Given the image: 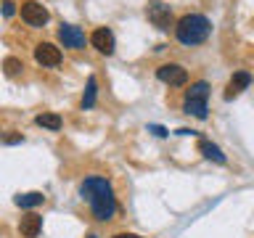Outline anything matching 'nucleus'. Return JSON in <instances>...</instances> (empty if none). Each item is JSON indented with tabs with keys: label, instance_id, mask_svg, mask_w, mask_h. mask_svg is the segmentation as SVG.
Masks as SVG:
<instances>
[{
	"label": "nucleus",
	"instance_id": "423d86ee",
	"mask_svg": "<svg viewBox=\"0 0 254 238\" xmlns=\"http://www.w3.org/2000/svg\"><path fill=\"white\" fill-rule=\"evenodd\" d=\"M59 40L64 43V48H74V51L85 48V43H87L85 32L79 27H74V24H61L59 27Z\"/></svg>",
	"mask_w": 254,
	"mask_h": 238
},
{
	"label": "nucleus",
	"instance_id": "0eeeda50",
	"mask_svg": "<svg viewBox=\"0 0 254 238\" xmlns=\"http://www.w3.org/2000/svg\"><path fill=\"white\" fill-rule=\"evenodd\" d=\"M90 43H93V48L98 53H103V56H111L114 53V48H117V40H114V32H111L109 27H98L90 35Z\"/></svg>",
	"mask_w": 254,
	"mask_h": 238
},
{
	"label": "nucleus",
	"instance_id": "f3484780",
	"mask_svg": "<svg viewBox=\"0 0 254 238\" xmlns=\"http://www.w3.org/2000/svg\"><path fill=\"white\" fill-rule=\"evenodd\" d=\"M13 13H16V3H13V0H3V16H5V19H11Z\"/></svg>",
	"mask_w": 254,
	"mask_h": 238
},
{
	"label": "nucleus",
	"instance_id": "6ab92c4d",
	"mask_svg": "<svg viewBox=\"0 0 254 238\" xmlns=\"http://www.w3.org/2000/svg\"><path fill=\"white\" fill-rule=\"evenodd\" d=\"M114 238H140V236H135V233H117Z\"/></svg>",
	"mask_w": 254,
	"mask_h": 238
},
{
	"label": "nucleus",
	"instance_id": "9d476101",
	"mask_svg": "<svg viewBox=\"0 0 254 238\" xmlns=\"http://www.w3.org/2000/svg\"><path fill=\"white\" fill-rule=\"evenodd\" d=\"M249 85H252V74H249V71H236V74L230 77L228 87H225V101H233L236 95H241Z\"/></svg>",
	"mask_w": 254,
	"mask_h": 238
},
{
	"label": "nucleus",
	"instance_id": "20e7f679",
	"mask_svg": "<svg viewBox=\"0 0 254 238\" xmlns=\"http://www.w3.org/2000/svg\"><path fill=\"white\" fill-rule=\"evenodd\" d=\"M156 77L170 87H180V85L188 82V71L183 69L180 63H162V66L156 69Z\"/></svg>",
	"mask_w": 254,
	"mask_h": 238
},
{
	"label": "nucleus",
	"instance_id": "39448f33",
	"mask_svg": "<svg viewBox=\"0 0 254 238\" xmlns=\"http://www.w3.org/2000/svg\"><path fill=\"white\" fill-rule=\"evenodd\" d=\"M21 19L29 24V27H43V24L51 19V13H48V8L43 3H37V0H27V3L21 5Z\"/></svg>",
	"mask_w": 254,
	"mask_h": 238
},
{
	"label": "nucleus",
	"instance_id": "aec40b11",
	"mask_svg": "<svg viewBox=\"0 0 254 238\" xmlns=\"http://www.w3.org/2000/svg\"><path fill=\"white\" fill-rule=\"evenodd\" d=\"M5 140H8V143H19V140H21V135H8Z\"/></svg>",
	"mask_w": 254,
	"mask_h": 238
},
{
	"label": "nucleus",
	"instance_id": "7ed1b4c3",
	"mask_svg": "<svg viewBox=\"0 0 254 238\" xmlns=\"http://www.w3.org/2000/svg\"><path fill=\"white\" fill-rule=\"evenodd\" d=\"M206 98H209V85L204 82V79H198L188 87L186 93V111L188 114H193L196 119H206Z\"/></svg>",
	"mask_w": 254,
	"mask_h": 238
},
{
	"label": "nucleus",
	"instance_id": "2eb2a0df",
	"mask_svg": "<svg viewBox=\"0 0 254 238\" xmlns=\"http://www.w3.org/2000/svg\"><path fill=\"white\" fill-rule=\"evenodd\" d=\"M95 93H98V82H95V77L90 74V77H87L85 95H82V109H93L95 106Z\"/></svg>",
	"mask_w": 254,
	"mask_h": 238
},
{
	"label": "nucleus",
	"instance_id": "f8f14e48",
	"mask_svg": "<svg viewBox=\"0 0 254 238\" xmlns=\"http://www.w3.org/2000/svg\"><path fill=\"white\" fill-rule=\"evenodd\" d=\"M198 151L209 159V162H214V164H225L228 162V156L220 151V146H214L212 140H206V138H198Z\"/></svg>",
	"mask_w": 254,
	"mask_h": 238
},
{
	"label": "nucleus",
	"instance_id": "1a4fd4ad",
	"mask_svg": "<svg viewBox=\"0 0 254 238\" xmlns=\"http://www.w3.org/2000/svg\"><path fill=\"white\" fill-rule=\"evenodd\" d=\"M35 61L43 66H59L61 63V51L53 43H40L35 48Z\"/></svg>",
	"mask_w": 254,
	"mask_h": 238
},
{
	"label": "nucleus",
	"instance_id": "a211bd4d",
	"mask_svg": "<svg viewBox=\"0 0 254 238\" xmlns=\"http://www.w3.org/2000/svg\"><path fill=\"white\" fill-rule=\"evenodd\" d=\"M148 130H151V132H154V135H159V138H164V135H167V130H164V127H162V124H151V127H148Z\"/></svg>",
	"mask_w": 254,
	"mask_h": 238
},
{
	"label": "nucleus",
	"instance_id": "412c9836",
	"mask_svg": "<svg viewBox=\"0 0 254 238\" xmlns=\"http://www.w3.org/2000/svg\"><path fill=\"white\" fill-rule=\"evenodd\" d=\"M87 238H98V236H87Z\"/></svg>",
	"mask_w": 254,
	"mask_h": 238
},
{
	"label": "nucleus",
	"instance_id": "6e6552de",
	"mask_svg": "<svg viewBox=\"0 0 254 238\" xmlns=\"http://www.w3.org/2000/svg\"><path fill=\"white\" fill-rule=\"evenodd\" d=\"M148 21L154 24L156 29H170L172 27V11H170V5H164V3H151L148 5Z\"/></svg>",
	"mask_w": 254,
	"mask_h": 238
},
{
	"label": "nucleus",
	"instance_id": "f257e3e1",
	"mask_svg": "<svg viewBox=\"0 0 254 238\" xmlns=\"http://www.w3.org/2000/svg\"><path fill=\"white\" fill-rule=\"evenodd\" d=\"M79 193H82V198H87V204H90L95 220L106 222V220L114 217V212H117V198H114L111 182H109L106 178H98V175L87 178V180L82 182V188H79Z\"/></svg>",
	"mask_w": 254,
	"mask_h": 238
},
{
	"label": "nucleus",
	"instance_id": "4468645a",
	"mask_svg": "<svg viewBox=\"0 0 254 238\" xmlns=\"http://www.w3.org/2000/svg\"><path fill=\"white\" fill-rule=\"evenodd\" d=\"M35 122L40 127H45V130H61V117L53 114V111H43V114H37Z\"/></svg>",
	"mask_w": 254,
	"mask_h": 238
},
{
	"label": "nucleus",
	"instance_id": "9b49d317",
	"mask_svg": "<svg viewBox=\"0 0 254 238\" xmlns=\"http://www.w3.org/2000/svg\"><path fill=\"white\" fill-rule=\"evenodd\" d=\"M19 230H21V236H24V238H37V236H40V230H43V217H40L37 212L24 214L21 222H19Z\"/></svg>",
	"mask_w": 254,
	"mask_h": 238
},
{
	"label": "nucleus",
	"instance_id": "dca6fc26",
	"mask_svg": "<svg viewBox=\"0 0 254 238\" xmlns=\"http://www.w3.org/2000/svg\"><path fill=\"white\" fill-rule=\"evenodd\" d=\"M3 69H5L8 77H16V74H19V71L24 69V63H21L19 59H13V56H8V59L3 61Z\"/></svg>",
	"mask_w": 254,
	"mask_h": 238
},
{
	"label": "nucleus",
	"instance_id": "ddd939ff",
	"mask_svg": "<svg viewBox=\"0 0 254 238\" xmlns=\"http://www.w3.org/2000/svg\"><path fill=\"white\" fill-rule=\"evenodd\" d=\"M45 201V196L40 193V190H29V193H19L13 198L16 206H21V209H35V206H40Z\"/></svg>",
	"mask_w": 254,
	"mask_h": 238
},
{
	"label": "nucleus",
	"instance_id": "f03ea898",
	"mask_svg": "<svg viewBox=\"0 0 254 238\" xmlns=\"http://www.w3.org/2000/svg\"><path fill=\"white\" fill-rule=\"evenodd\" d=\"M175 35L183 45H201L212 35V21L201 13H188L175 24Z\"/></svg>",
	"mask_w": 254,
	"mask_h": 238
}]
</instances>
